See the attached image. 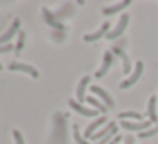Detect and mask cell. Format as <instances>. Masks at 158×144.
Listing matches in <instances>:
<instances>
[{"label": "cell", "instance_id": "7402d4cb", "mask_svg": "<svg viewBox=\"0 0 158 144\" xmlns=\"http://www.w3.org/2000/svg\"><path fill=\"white\" fill-rule=\"evenodd\" d=\"M155 134H158V124H155V127H150L148 130L139 132V137H141V139H148V137L155 136Z\"/></svg>", "mask_w": 158, "mask_h": 144}, {"label": "cell", "instance_id": "4fadbf2b", "mask_svg": "<svg viewBox=\"0 0 158 144\" xmlns=\"http://www.w3.org/2000/svg\"><path fill=\"white\" fill-rule=\"evenodd\" d=\"M90 82V76H83L82 80H80L78 86H77V98H78V103L80 102H85L87 97H85V90H87V85H89Z\"/></svg>", "mask_w": 158, "mask_h": 144}, {"label": "cell", "instance_id": "d4e9b609", "mask_svg": "<svg viewBox=\"0 0 158 144\" xmlns=\"http://www.w3.org/2000/svg\"><path fill=\"white\" fill-rule=\"evenodd\" d=\"M10 49H15L12 44H5V46H0V54H4V53H9Z\"/></svg>", "mask_w": 158, "mask_h": 144}, {"label": "cell", "instance_id": "7a4b0ae2", "mask_svg": "<svg viewBox=\"0 0 158 144\" xmlns=\"http://www.w3.org/2000/svg\"><path fill=\"white\" fill-rule=\"evenodd\" d=\"M21 32V21L19 19H14L10 24V27L4 32V34L0 36V46H5V44H10V39L14 38L15 34Z\"/></svg>", "mask_w": 158, "mask_h": 144}, {"label": "cell", "instance_id": "9a60e30c", "mask_svg": "<svg viewBox=\"0 0 158 144\" xmlns=\"http://www.w3.org/2000/svg\"><path fill=\"white\" fill-rule=\"evenodd\" d=\"M129 5H131V0H124V2H119V4L112 5V7H106V9L102 10V14H104V15H112V14H117L119 10H123V9L129 7Z\"/></svg>", "mask_w": 158, "mask_h": 144}, {"label": "cell", "instance_id": "30bf717a", "mask_svg": "<svg viewBox=\"0 0 158 144\" xmlns=\"http://www.w3.org/2000/svg\"><path fill=\"white\" fill-rule=\"evenodd\" d=\"M112 54L114 56H119L121 59H123V73L124 75H131V70H133V66H131V61L129 58H127V54L123 51V49L119 48V46H116V48H112Z\"/></svg>", "mask_w": 158, "mask_h": 144}, {"label": "cell", "instance_id": "484cf974", "mask_svg": "<svg viewBox=\"0 0 158 144\" xmlns=\"http://www.w3.org/2000/svg\"><path fill=\"white\" fill-rule=\"evenodd\" d=\"M119 141H121V136H116V137H114V139L110 141L109 144H117V142H119Z\"/></svg>", "mask_w": 158, "mask_h": 144}, {"label": "cell", "instance_id": "9c48e42d", "mask_svg": "<svg viewBox=\"0 0 158 144\" xmlns=\"http://www.w3.org/2000/svg\"><path fill=\"white\" fill-rule=\"evenodd\" d=\"M123 129L126 130H138V132H143V130H148L151 127L150 120H143V122H129V120H123Z\"/></svg>", "mask_w": 158, "mask_h": 144}, {"label": "cell", "instance_id": "e0dca14e", "mask_svg": "<svg viewBox=\"0 0 158 144\" xmlns=\"http://www.w3.org/2000/svg\"><path fill=\"white\" fill-rule=\"evenodd\" d=\"M87 102H89L90 105H92L94 109L97 110V112H100V114H106L107 110H109V109H107V107L104 105L102 102H99V100H97L95 97H87Z\"/></svg>", "mask_w": 158, "mask_h": 144}, {"label": "cell", "instance_id": "5b68a950", "mask_svg": "<svg viewBox=\"0 0 158 144\" xmlns=\"http://www.w3.org/2000/svg\"><path fill=\"white\" fill-rule=\"evenodd\" d=\"M9 70L10 71H22V73H27L31 75L32 78H39V71L36 68H32L31 65H26V63H19V61H14L9 65Z\"/></svg>", "mask_w": 158, "mask_h": 144}, {"label": "cell", "instance_id": "cb8c5ba5", "mask_svg": "<svg viewBox=\"0 0 158 144\" xmlns=\"http://www.w3.org/2000/svg\"><path fill=\"white\" fill-rule=\"evenodd\" d=\"M12 136H14V139H15V144H24V137H22V134L19 132L17 129L12 130Z\"/></svg>", "mask_w": 158, "mask_h": 144}, {"label": "cell", "instance_id": "2e32d148", "mask_svg": "<svg viewBox=\"0 0 158 144\" xmlns=\"http://www.w3.org/2000/svg\"><path fill=\"white\" fill-rule=\"evenodd\" d=\"M148 117H150L151 124H158V117H156V97H150L148 100Z\"/></svg>", "mask_w": 158, "mask_h": 144}, {"label": "cell", "instance_id": "52a82bcc", "mask_svg": "<svg viewBox=\"0 0 158 144\" xmlns=\"http://www.w3.org/2000/svg\"><path fill=\"white\" fill-rule=\"evenodd\" d=\"M68 103H70V107H72V109L75 110V112H78L80 115H83V117H97V115L100 114V112H97L95 109H87V107L80 105V103L77 102V100H72V98H70V100H68Z\"/></svg>", "mask_w": 158, "mask_h": 144}, {"label": "cell", "instance_id": "603a6c76", "mask_svg": "<svg viewBox=\"0 0 158 144\" xmlns=\"http://www.w3.org/2000/svg\"><path fill=\"white\" fill-rule=\"evenodd\" d=\"M116 136H117V127H116V129H114V130H110V132L107 134V136L104 137V139H100V141H99V142H97V144H109L110 141H112V137H116Z\"/></svg>", "mask_w": 158, "mask_h": 144}, {"label": "cell", "instance_id": "ba28073f", "mask_svg": "<svg viewBox=\"0 0 158 144\" xmlns=\"http://www.w3.org/2000/svg\"><path fill=\"white\" fill-rule=\"evenodd\" d=\"M43 15H44V21H46V24H48V26H51L53 29H56V31H60V32L65 31V26H63L61 22L55 17V14H53L49 9H46V7L43 9Z\"/></svg>", "mask_w": 158, "mask_h": 144}, {"label": "cell", "instance_id": "4316f807", "mask_svg": "<svg viewBox=\"0 0 158 144\" xmlns=\"http://www.w3.org/2000/svg\"><path fill=\"white\" fill-rule=\"evenodd\" d=\"M0 70H2V65H0Z\"/></svg>", "mask_w": 158, "mask_h": 144}, {"label": "cell", "instance_id": "6da1fadb", "mask_svg": "<svg viewBox=\"0 0 158 144\" xmlns=\"http://www.w3.org/2000/svg\"><path fill=\"white\" fill-rule=\"evenodd\" d=\"M143 68H144L143 61H138V63H136V66H134V71L129 75V78H127V80H124V82L119 85L121 88L124 90V88H131L133 85H136V83H138V80L141 78V75H143Z\"/></svg>", "mask_w": 158, "mask_h": 144}, {"label": "cell", "instance_id": "8fae6325", "mask_svg": "<svg viewBox=\"0 0 158 144\" xmlns=\"http://www.w3.org/2000/svg\"><path fill=\"white\" fill-rule=\"evenodd\" d=\"M107 32H109V24H102L100 26V29L99 31H95V32H92V34H87V36H83V39H85L87 42H94V41H99L102 36H107Z\"/></svg>", "mask_w": 158, "mask_h": 144}, {"label": "cell", "instance_id": "7c38bea8", "mask_svg": "<svg viewBox=\"0 0 158 144\" xmlns=\"http://www.w3.org/2000/svg\"><path fill=\"white\" fill-rule=\"evenodd\" d=\"M104 124H107V117H97L92 124H89V127H87V130H85V139L87 137H92L94 134L97 132V129H99L100 126H104Z\"/></svg>", "mask_w": 158, "mask_h": 144}, {"label": "cell", "instance_id": "44dd1931", "mask_svg": "<svg viewBox=\"0 0 158 144\" xmlns=\"http://www.w3.org/2000/svg\"><path fill=\"white\" fill-rule=\"evenodd\" d=\"M73 137H75V141H77L78 144H89V142H87V139H83L82 134H80L78 124H73Z\"/></svg>", "mask_w": 158, "mask_h": 144}, {"label": "cell", "instance_id": "3957f363", "mask_svg": "<svg viewBox=\"0 0 158 144\" xmlns=\"http://www.w3.org/2000/svg\"><path fill=\"white\" fill-rule=\"evenodd\" d=\"M127 24H129V15H127V14H123V15H121V19L117 21V26L112 29V31L107 32L106 38L110 39V41H112V39H117L119 36H123V32H124V29L127 27Z\"/></svg>", "mask_w": 158, "mask_h": 144}, {"label": "cell", "instance_id": "ffe728a7", "mask_svg": "<svg viewBox=\"0 0 158 144\" xmlns=\"http://www.w3.org/2000/svg\"><path fill=\"white\" fill-rule=\"evenodd\" d=\"M24 44H26V32L21 31L17 34V44H15V53H17V54L24 49Z\"/></svg>", "mask_w": 158, "mask_h": 144}, {"label": "cell", "instance_id": "d6986e66", "mask_svg": "<svg viewBox=\"0 0 158 144\" xmlns=\"http://www.w3.org/2000/svg\"><path fill=\"white\" fill-rule=\"evenodd\" d=\"M117 117H119L121 120L133 119V120H138V122H143V117H141V114H138V112H121Z\"/></svg>", "mask_w": 158, "mask_h": 144}, {"label": "cell", "instance_id": "5bb4252c", "mask_svg": "<svg viewBox=\"0 0 158 144\" xmlns=\"http://www.w3.org/2000/svg\"><path fill=\"white\" fill-rule=\"evenodd\" d=\"M116 127H117V124H116V122H107V126L104 127V129H100L99 132H95L92 137H90V139H94L95 142H99L100 139H104V137H106L107 134L110 132V130H114V129H116Z\"/></svg>", "mask_w": 158, "mask_h": 144}, {"label": "cell", "instance_id": "8992f818", "mask_svg": "<svg viewBox=\"0 0 158 144\" xmlns=\"http://www.w3.org/2000/svg\"><path fill=\"white\" fill-rule=\"evenodd\" d=\"M90 90H92V93L94 95H97L100 100L104 102V105L107 107V109H110V107H114V98L109 95V93L106 92V90L102 88V86H99V85H92L90 86Z\"/></svg>", "mask_w": 158, "mask_h": 144}, {"label": "cell", "instance_id": "ac0fdd59", "mask_svg": "<svg viewBox=\"0 0 158 144\" xmlns=\"http://www.w3.org/2000/svg\"><path fill=\"white\" fill-rule=\"evenodd\" d=\"M73 12H75V10H73V5H72V4H66L65 7L61 9V10H56V12H55V17L58 19V21H61L63 17H68V15H72Z\"/></svg>", "mask_w": 158, "mask_h": 144}, {"label": "cell", "instance_id": "277c9868", "mask_svg": "<svg viewBox=\"0 0 158 144\" xmlns=\"http://www.w3.org/2000/svg\"><path fill=\"white\" fill-rule=\"evenodd\" d=\"M114 59H116V56H114L110 51H106V53H104L102 65H100V68L95 71V78H102V76H106V73L109 71V68L112 66Z\"/></svg>", "mask_w": 158, "mask_h": 144}]
</instances>
